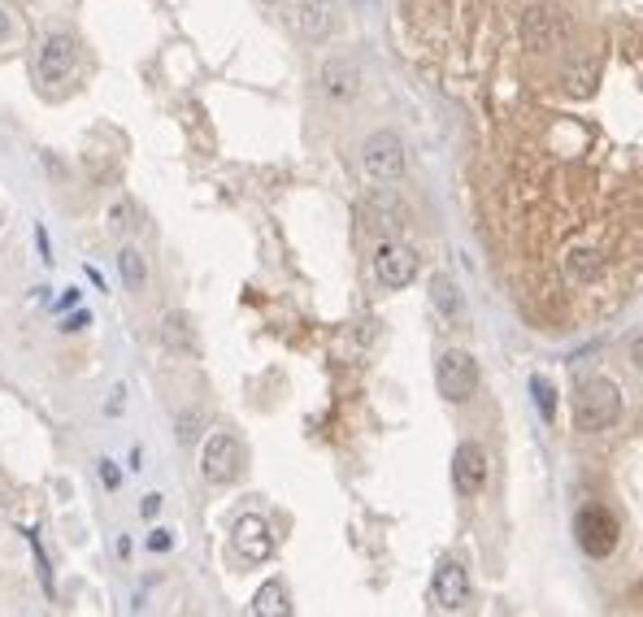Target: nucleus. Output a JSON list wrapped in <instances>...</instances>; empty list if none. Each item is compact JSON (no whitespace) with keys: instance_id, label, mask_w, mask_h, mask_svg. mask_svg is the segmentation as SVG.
<instances>
[{"instance_id":"nucleus-31","label":"nucleus","mask_w":643,"mask_h":617,"mask_svg":"<svg viewBox=\"0 0 643 617\" xmlns=\"http://www.w3.org/2000/svg\"><path fill=\"white\" fill-rule=\"evenodd\" d=\"M0 226H5V218H0Z\"/></svg>"},{"instance_id":"nucleus-24","label":"nucleus","mask_w":643,"mask_h":617,"mask_svg":"<svg viewBox=\"0 0 643 617\" xmlns=\"http://www.w3.org/2000/svg\"><path fill=\"white\" fill-rule=\"evenodd\" d=\"M170 548H174L170 531H152V535H149V552H170Z\"/></svg>"},{"instance_id":"nucleus-20","label":"nucleus","mask_w":643,"mask_h":617,"mask_svg":"<svg viewBox=\"0 0 643 617\" xmlns=\"http://www.w3.org/2000/svg\"><path fill=\"white\" fill-rule=\"evenodd\" d=\"M26 548H31V557H35V574H40V587H44V595L52 600V569H49V557H44V548H40V535L35 531H26Z\"/></svg>"},{"instance_id":"nucleus-8","label":"nucleus","mask_w":643,"mask_h":617,"mask_svg":"<svg viewBox=\"0 0 643 617\" xmlns=\"http://www.w3.org/2000/svg\"><path fill=\"white\" fill-rule=\"evenodd\" d=\"M430 600H435V609H444V613L470 609V574H466L461 561H439L435 578H430Z\"/></svg>"},{"instance_id":"nucleus-10","label":"nucleus","mask_w":643,"mask_h":617,"mask_svg":"<svg viewBox=\"0 0 643 617\" xmlns=\"http://www.w3.org/2000/svg\"><path fill=\"white\" fill-rule=\"evenodd\" d=\"M452 487L457 495H478L487 487V452L470 440L452 452Z\"/></svg>"},{"instance_id":"nucleus-15","label":"nucleus","mask_w":643,"mask_h":617,"mask_svg":"<svg viewBox=\"0 0 643 617\" xmlns=\"http://www.w3.org/2000/svg\"><path fill=\"white\" fill-rule=\"evenodd\" d=\"M161 344L170 348V352H178V357H196V326H192V318L183 313V309H174V313H166L161 318Z\"/></svg>"},{"instance_id":"nucleus-5","label":"nucleus","mask_w":643,"mask_h":617,"mask_svg":"<svg viewBox=\"0 0 643 617\" xmlns=\"http://www.w3.org/2000/svg\"><path fill=\"white\" fill-rule=\"evenodd\" d=\"M566 14L561 9H552V5H530L526 14H521V44L530 52H557L566 44Z\"/></svg>"},{"instance_id":"nucleus-2","label":"nucleus","mask_w":643,"mask_h":617,"mask_svg":"<svg viewBox=\"0 0 643 617\" xmlns=\"http://www.w3.org/2000/svg\"><path fill=\"white\" fill-rule=\"evenodd\" d=\"M404 166H409V152H404L396 131H374L370 140L361 144V170H366V178L378 183V187L400 183V178H404Z\"/></svg>"},{"instance_id":"nucleus-25","label":"nucleus","mask_w":643,"mask_h":617,"mask_svg":"<svg viewBox=\"0 0 643 617\" xmlns=\"http://www.w3.org/2000/svg\"><path fill=\"white\" fill-rule=\"evenodd\" d=\"M83 326H92V313H87V309H75V313L66 318V331H83Z\"/></svg>"},{"instance_id":"nucleus-1","label":"nucleus","mask_w":643,"mask_h":617,"mask_svg":"<svg viewBox=\"0 0 643 617\" xmlns=\"http://www.w3.org/2000/svg\"><path fill=\"white\" fill-rule=\"evenodd\" d=\"M621 418V387L604 374H592L574 387V431L583 435H600Z\"/></svg>"},{"instance_id":"nucleus-26","label":"nucleus","mask_w":643,"mask_h":617,"mask_svg":"<svg viewBox=\"0 0 643 617\" xmlns=\"http://www.w3.org/2000/svg\"><path fill=\"white\" fill-rule=\"evenodd\" d=\"M144 518H157L161 513V495H144V509H140Z\"/></svg>"},{"instance_id":"nucleus-12","label":"nucleus","mask_w":643,"mask_h":617,"mask_svg":"<svg viewBox=\"0 0 643 617\" xmlns=\"http://www.w3.org/2000/svg\"><path fill=\"white\" fill-rule=\"evenodd\" d=\"M318 83L331 100H352L361 92V66L348 61V57H331V61H322Z\"/></svg>"},{"instance_id":"nucleus-7","label":"nucleus","mask_w":643,"mask_h":617,"mask_svg":"<svg viewBox=\"0 0 643 617\" xmlns=\"http://www.w3.org/2000/svg\"><path fill=\"white\" fill-rule=\"evenodd\" d=\"M374 278H378L387 292L409 287V283L418 278V252L409 244H396V240L378 244V252H374Z\"/></svg>"},{"instance_id":"nucleus-3","label":"nucleus","mask_w":643,"mask_h":617,"mask_svg":"<svg viewBox=\"0 0 643 617\" xmlns=\"http://www.w3.org/2000/svg\"><path fill=\"white\" fill-rule=\"evenodd\" d=\"M435 387L448 404H466L478 392V361L466 348H448L444 357L435 361Z\"/></svg>"},{"instance_id":"nucleus-16","label":"nucleus","mask_w":643,"mask_h":617,"mask_svg":"<svg viewBox=\"0 0 643 617\" xmlns=\"http://www.w3.org/2000/svg\"><path fill=\"white\" fill-rule=\"evenodd\" d=\"M600 274H604V252H600V248H574L566 257L569 283H595Z\"/></svg>"},{"instance_id":"nucleus-9","label":"nucleus","mask_w":643,"mask_h":617,"mask_svg":"<svg viewBox=\"0 0 643 617\" xmlns=\"http://www.w3.org/2000/svg\"><path fill=\"white\" fill-rule=\"evenodd\" d=\"M231 543H235V552L244 557L248 566H261V561H270L274 557L270 522L261 518V513H244V518H235V526H231Z\"/></svg>"},{"instance_id":"nucleus-18","label":"nucleus","mask_w":643,"mask_h":617,"mask_svg":"<svg viewBox=\"0 0 643 617\" xmlns=\"http://www.w3.org/2000/svg\"><path fill=\"white\" fill-rule=\"evenodd\" d=\"M118 270H122V283L131 292H140V287L149 283V266H144V252H140V248L126 244L122 252H118Z\"/></svg>"},{"instance_id":"nucleus-21","label":"nucleus","mask_w":643,"mask_h":617,"mask_svg":"<svg viewBox=\"0 0 643 617\" xmlns=\"http://www.w3.org/2000/svg\"><path fill=\"white\" fill-rule=\"evenodd\" d=\"M104 222H109L113 235H126L131 222H135V204H131V200H113V204H109V213H104Z\"/></svg>"},{"instance_id":"nucleus-17","label":"nucleus","mask_w":643,"mask_h":617,"mask_svg":"<svg viewBox=\"0 0 643 617\" xmlns=\"http://www.w3.org/2000/svg\"><path fill=\"white\" fill-rule=\"evenodd\" d=\"M252 613L257 617H287L292 613V595H287V587H283L278 578L261 583L257 595H252Z\"/></svg>"},{"instance_id":"nucleus-14","label":"nucleus","mask_w":643,"mask_h":617,"mask_svg":"<svg viewBox=\"0 0 643 617\" xmlns=\"http://www.w3.org/2000/svg\"><path fill=\"white\" fill-rule=\"evenodd\" d=\"M430 309L439 313L444 326H461V318H466V300H461L457 283H452L448 274H435V278H430Z\"/></svg>"},{"instance_id":"nucleus-29","label":"nucleus","mask_w":643,"mask_h":617,"mask_svg":"<svg viewBox=\"0 0 643 617\" xmlns=\"http://www.w3.org/2000/svg\"><path fill=\"white\" fill-rule=\"evenodd\" d=\"M9 35V18H5V9H0V40Z\"/></svg>"},{"instance_id":"nucleus-6","label":"nucleus","mask_w":643,"mask_h":617,"mask_svg":"<svg viewBox=\"0 0 643 617\" xmlns=\"http://www.w3.org/2000/svg\"><path fill=\"white\" fill-rule=\"evenodd\" d=\"M574 531H578V543H583L587 557H609L618 548V522H613V513L604 504H583Z\"/></svg>"},{"instance_id":"nucleus-27","label":"nucleus","mask_w":643,"mask_h":617,"mask_svg":"<svg viewBox=\"0 0 643 617\" xmlns=\"http://www.w3.org/2000/svg\"><path fill=\"white\" fill-rule=\"evenodd\" d=\"M78 296H83V292H75V287H70V292H66V296L57 300V309H75V304H78Z\"/></svg>"},{"instance_id":"nucleus-13","label":"nucleus","mask_w":643,"mask_h":617,"mask_svg":"<svg viewBox=\"0 0 643 617\" xmlns=\"http://www.w3.org/2000/svg\"><path fill=\"white\" fill-rule=\"evenodd\" d=\"M296 26L304 40H326L340 26V0H300Z\"/></svg>"},{"instance_id":"nucleus-19","label":"nucleus","mask_w":643,"mask_h":617,"mask_svg":"<svg viewBox=\"0 0 643 617\" xmlns=\"http://www.w3.org/2000/svg\"><path fill=\"white\" fill-rule=\"evenodd\" d=\"M530 395H535V409L544 413V422L557 418V392H552V383H548L544 374H535V378H530Z\"/></svg>"},{"instance_id":"nucleus-4","label":"nucleus","mask_w":643,"mask_h":617,"mask_svg":"<svg viewBox=\"0 0 643 617\" xmlns=\"http://www.w3.org/2000/svg\"><path fill=\"white\" fill-rule=\"evenodd\" d=\"M240 469H244V448L235 435H209L204 448H200V474H204V483H213V487H226V483H235L240 478Z\"/></svg>"},{"instance_id":"nucleus-23","label":"nucleus","mask_w":643,"mask_h":617,"mask_svg":"<svg viewBox=\"0 0 643 617\" xmlns=\"http://www.w3.org/2000/svg\"><path fill=\"white\" fill-rule=\"evenodd\" d=\"M35 240H40V261H44V266H52L57 257H52V240H49V226H44V222H35Z\"/></svg>"},{"instance_id":"nucleus-11","label":"nucleus","mask_w":643,"mask_h":617,"mask_svg":"<svg viewBox=\"0 0 643 617\" xmlns=\"http://www.w3.org/2000/svg\"><path fill=\"white\" fill-rule=\"evenodd\" d=\"M78 66V44L70 35H49L40 49V78L44 83H66Z\"/></svg>"},{"instance_id":"nucleus-30","label":"nucleus","mask_w":643,"mask_h":617,"mask_svg":"<svg viewBox=\"0 0 643 617\" xmlns=\"http://www.w3.org/2000/svg\"><path fill=\"white\" fill-rule=\"evenodd\" d=\"M261 5H283V0H261Z\"/></svg>"},{"instance_id":"nucleus-22","label":"nucleus","mask_w":643,"mask_h":617,"mask_svg":"<svg viewBox=\"0 0 643 617\" xmlns=\"http://www.w3.org/2000/svg\"><path fill=\"white\" fill-rule=\"evenodd\" d=\"M100 483H104V487H109V492H118V487H122V474H118V466H113V461H109V457H104V461H100Z\"/></svg>"},{"instance_id":"nucleus-28","label":"nucleus","mask_w":643,"mask_h":617,"mask_svg":"<svg viewBox=\"0 0 643 617\" xmlns=\"http://www.w3.org/2000/svg\"><path fill=\"white\" fill-rule=\"evenodd\" d=\"M630 361H635V366H639V370H643V335H639V340H635V344H630Z\"/></svg>"}]
</instances>
